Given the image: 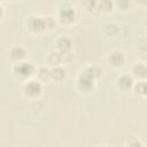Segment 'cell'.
I'll use <instances>...</instances> for the list:
<instances>
[{
  "mask_svg": "<svg viewBox=\"0 0 147 147\" xmlns=\"http://www.w3.org/2000/svg\"><path fill=\"white\" fill-rule=\"evenodd\" d=\"M24 26L33 36H41L46 33L44 17L40 14H29L24 20Z\"/></svg>",
  "mask_w": 147,
  "mask_h": 147,
  "instance_id": "5",
  "label": "cell"
},
{
  "mask_svg": "<svg viewBox=\"0 0 147 147\" xmlns=\"http://www.w3.org/2000/svg\"><path fill=\"white\" fill-rule=\"evenodd\" d=\"M54 49L60 53H69L74 51V40L69 36H59L54 40Z\"/></svg>",
  "mask_w": 147,
  "mask_h": 147,
  "instance_id": "9",
  "label": "cell"
},
{
  "mask_svg": "<svg viewBox=\"0 0 147 147\" xmlns=\"http://www.w3.org/2000/svg\"><path fill=\"white\" fill-rule=\"evenodd\" d=\"M3 1H7V2H17V1H21V0H3Z\"/></svg>",
  "mask_w": 147,
  "mask_h": 147,
  "instance_id": "25",
  "label": "cell"
},
{
  "mask_svg": "<svg viewBox=\"0 0 147 147\" xmlns=\"http://www.w3.org/2000/svg\"><path fill=\"white\" fill-rule=\"evenodd\" d=\"M131 93L139 99H146L147 96V83L146 79H141V80H134L133 86L131 88Z\"/></svg>",
  "mask_w": 147,
  "mask_h": 147,
  "instance_id": "13",
  "label": "cell"
},
{
  "mask_svg": "<svg viewBox=\"0 0 147 147\" xmlns=\"http://www.w3.org/2000/svg\"><path fill=\"white\" fill-rule=\"evenodd\" d=\"M106 63L113 70H121L126 64V56L121 49H111L106 56Z\"/></svg>",
  "mask_w": 147,
  "mask_h": 147,
  "instance_id": "6",
  "label": "cell"
},
{
  "mask_svg": "<svg viewBox=\"0 0 147 147\" xmlns=\"http://www.w3.org/2000/svg\"><path fill=\"white\" fill-rule=\"evenodd\" d=\"M45 92V85L39 82L36 77L24 82L21 84V93L23 98L29 101H37L39 100Z\"/></svg>",
  "mask_w": 147,
  "mask_h": 147,
  "instance_id": "4",
  "label": "cell"
},
{
  "mask_svg": "<svg viewBox=\"0 0 147 147\" xmlns=\"http://www.w3.org/2000/svg\"><path fill=\"white\" fill-rule=\"evenodd\" d=\"M55 17L59 22V25L64 28H71L76 25L80 20V11L70 1H63L57 6Z\"/></svg>",
  "mask_w": 147,
  "mask_h": 147,
  "instance_id": "1",
  "label": "cell"
},
{
  "mask_svg": "<svg viewBox=\"0 0 147 147\" xmlns=\"http://www.w3.org/2000/svg\"><path fill=\"white\" fill-rule=\"evenodd\" d=\"M146 37L145 36H141L139 39H138V55H141V61H145L146 62V54H147V48H146Z\"/></svg>",
  "mask_w": 147,
  "mask_h": 147,
  "instance_id": "21",
  "label": "cell"
},
{
  "mask_svg": "<svg viewBox=\"0 0 147 147\" xmlns=\"http://www.w3.org/2000/svg\"><path fill=\"white\" fill-rule=\"evenodd\" d=\"M29 56V51L23 45H11L8 48V59L10 63H17L26 60Z\"/></svg>",
  "mask_w": 147,
  "mask_h": 147,
  "instance_id": "8",
  "label": "cell"
},
{
  "mask_svg": "<svg viewBox=\"0 0 147 147\" xmlns=\"http://www.w3.org/2000/svg\"><path fill=\"white\" fill-rule=\"evenodd\" d=\"M5 16H6V9H5V7H3V5H2V2L0 0V23L3 21Z\"/></svg>",
  "mask_w": 147,
  "mask_h": 147,
  "instance_id": "23",
  "label": "cell"
},
{
  "mask_svg": "<svg viewBox=\"0 0 147 147\" xmlns=\"http://www.w3.org/2000/svg\"><path fill=\"white\" fill-rule=\"evenodd\" d=\"M46 64L48 67H55V65H64L63 61V54L57 52L56 49H52L46 55Z\"/></svg>",
  "mask_w": 147,
  "mask_h": 147,
  "instance_id": "14",
  "label": "cell"
},
{
  "mask_svg": "<svg viewBox=\"0 0 147 147\" xmlns=\"http://www.w3.org/2000/svg\"><path fill=\"white\" fill-rule=\"evenodd\" d=\"M125 146H133V147H140V146H145V144L140 140V138L138 137H130L127 138L126 142L124 144Z\"/></svg>",
  "mask_w": 147,
  "mask_h": 147,
  "instance_id": "22",
  "label": "cell"
},
{
  "mask_svg": "<svg viewBox=\"0 0 147 147\" xmlns=\"http://www.w3.org/2000/svg\"><path fill=\"white\" fill-rule=\"evenodd\" d=\"M99 0H80V6L88 14H96V5Z\"/></svg>",
  "mask_w": 147,
  "mask_h": 147,
  "instance_id": "20",
  "label": "cell"
},
{
  "mask_svg": "<svg viewBox=\"0 0 147 147\" xmlns=\"http://www.w3.org/2000/svg\"><path fill=\"white\" fill-rule=\"evenodd\" d=\"M134 79L129 72H122L116 76L114 80V87L119 93H129L133 86Z\"/></svg>",
  "mask_w": 147,
  "mask_h": 147,
  "instance_id": "7",
  "label": "cell"
},
{
  "mask_svg": "<svg viewBox=\"0 0 147 147\" xmlns=\"http://www.w3.org/2000/svg\"><path fill=\"white\" fill-rule=\"evenodd\" d=\"M115 11L114 0H99L96 5V14L99 15H110Z\"/></svg>",
  "mask_w": 147,
  "mask_h": 147,
  "instance_id": "15",
  "label": "cell"
},
{
  "mask_svg": "<svg viewBox=\"0 0 147 147\" xmlns=\"http://www.w3.org/2000/svg\"><path fill=\"white\" fill-rule=\"evenodd\" d=\"M36 71H37V65L29 59L17 63H11L10 67V75L13 79L20 84L33 78L36 76Z\"/></svg>",
  "mask_w": 147,
  "mask_h": 147,
  "instance_id": "3",
  "label": "cell"
},
{
  "mask_svg": "<svg viewBox=\"0 0 147 147\" xmlns=\"http://www.w3.org/2000/svg\"><path fill=\"white\" fill-rule=\"evenodd\" d=\"M132 1L131 0H114V7L115 10L122 14H126L130 11L132 7Z\"/></svg>",
  "mask_w": 147,
  "mask_h": 147,
  "instance_id": "19",
  "label": "cell"
},
{
  "mask_svg": "<svg viewBox=\"0 0 147 147\" xmlns=\"http://www.w3.org/2000/svg\"><path fill=\"white\" fill-rule=\"evenodd\" d=\"M39 82H41L44 85L51 83V67L46 65H41V67H37V71H36V76H34Z\"/></svg>",
  "mask_w": 147,
  "mask_h": 147,
  "instance_id": "16",
  "label": "cell"
},
{
  "mask_svg": "<svg viewBox=\"0 0 147 147\" xmlns=\"http://www.w3.org/2000/svg\"><path fill=\"white\" fill-rule=\"evenodd\" d=\"M122 26L116 22H107L102 26V34L108 39H117L121 36Z\"/></svg>",
  "mask_w": 147,
  "mask_h": 147,
  "instance_id": "12",
  "label": "cell"
},
{
  "mask_svg": "<svg viewBox=\"0 0 147 147\" xmlns=\"http://www.w3.org/2000/svg\"><path fill=\"white\" fill-rule=\"evenodd\" d=\"M129 74L133 77L134 80H141L147 78V65L145 61L138 60L130 67Z\"/></svg>",
  "mask_w": 147,
  "mask_h": 147,
  "instance_id": "10",
  "label": "cell"
},
{
  "mask_svg": "<svg viewBox=\"0 0 147 147\" xmlns=\"http://www.w3.org/2000/svg\"><path fill=\"white\" fill-rule=\"evenodd\" d=\"M42 17H44V23H45L46 32H53V31H55L56 28L59 26V22H57L55 15L46 14V15H42Z\"/></svg>",
  "mask_w": 147,
  "mask_h": 147,
  "instance_id": "18",
  "label": "cell"
},
{
  "mask_svg": "<svg viewBox=\"0 0 147 147\" xmlns=\"http://www.w3.org/2000/svg\"><path fill=\"white\" fill-rule=\"evenodd\" d=\"M131 1H132V3L138 5L139 7H146V5H147V0H131Z\"/></svg>",
  "mask_w": 147,
  "mask_h": 147,
  "instance_id": "24",
  "label": "cell"
},
{
  "mask_svg": "<svg viewBox=\"0 0 147 147\" xmlns=\"http://www.w3.org/2000/svg\"><path fill=\"white\" fill-rule=\"evenodd\" d=\"M84 69H85L88 74H91L96 80H100V79L105 76V69H103V67L100 65V64H98V63L87 64V65L84 67Z\"/></svg>",
  "mask_w": 147,
  "mask_h": 147,
  "instance_id": "17",
  "label": "cell"
},
{
  "mask_svg": "<svg viewBox=\"0 0 147 147\" xmlns=\"http://www.w3.org/2000/svg\"><path fill=\"white\" fill-rule=\"evenodd\" d=\"M96 86H98V80L91 74H88L84 68H82L77 72L74 82V88L78 94L84 96L91 95L96 90Z\"/></svg>",
  "mask_w": 147,
  "mask_h": 147,
  "instance_id": "2",
  "label": "cell"
},
{
  "mask_svg": "<svg viewBox=\"0 0 147 147\" xmlns=\"http://www.w3.org/2000/svg\"><path fill=\"white\" fill-rule=\"evenodd\" d=\"M68 78V70L64 65H55L51 67V83L62 84Z\"/></svg>",
  "mask_w": 147,
  "mask_h": 147,
  "instance_id": "11",
  "label": "cell"
}]
</instances>
